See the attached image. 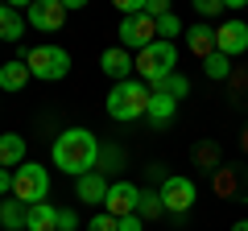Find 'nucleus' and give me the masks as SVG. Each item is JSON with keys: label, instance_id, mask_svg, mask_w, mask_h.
Returning <instances> with one entry per match:
<instances>
[{"label": "nucleus", "instance_id": "obj_1", "mask_svg": "<svg viewBox=\"0 0 248 231\" xmlns=\"http://www.w3.org/2000/svg\"><path fill=\"white\" fill-rule=\"evenodd\" d=\"M50 157H54V165H58L62 173L87 178V173H95V165H99V141H95V132H87V128H66V132L54 136Z\"/></svg>", "mask_w": 248, "mask_h": 231}, {"label": "nucleus", "instance_id": "obj_2", "mask_svg": "<svg viewBox=\"0 0 248 231\" xmlns=\"http://www.w3.org/2000/svg\"><path fill=\"white\" fill-rule=\"evenodd\" d=\"M137 74L149 91H157L170 74H178V45L174 42H153L137 54Z\"/></svg>", "mask_w": 248, "mask_h": 231}, {"label": "nucleus", "instance_id": "obj_3", "mask_svg": "<svg viewBox=\"0 0 248 231\" xmlns=\"http://www.w3.org/2000/svg\"><path fill=\"white\" fill-rule=\"evenodd\" d=\"M149 99H153V91L145 87L141 79L112 83V91H108V116H112V120H120V124L141 120V116L149 112Z\"/></svg>", "mask_w": 248, "mask_h": 231}, {"label": "nucleus", "instance_id": "obj_4", "mask_svg": "<svg viewBox=\"0 0 248 231\" xmlns=\"http://www.w3.org/2000/svg\"><path fill=\"white\" fill-rule=\"evenodd\" d=\"M25 66H29L33 79L58 83V79H66V71H71V54L62 50V45H33V50L25 54Z\"/></svg>", "mask_w": 248, "mask_h": 231}, {"label": "nucleus", "instance_id": "obj_5", "mask_svg": "<svg viewBox=\"0 0 248 231\" xmlns=\"http://www.w3.org/2000/svg\"><path fill=\"white\" fill-rule=\"evenodd\" d=\"M46 194H50V173H46L42 165L25 161V165L13 169V198H17L21 206H37V202H46Z\"/></svg>", "mask_w": 248, "mask_h": 231}, {"label": "nucleus", "instance_id": "obj_6", "mask_svg": "<svg viewBox=\"0 0 248 231\" xmlns=\"http://www.w3.org/2000/svg\"><path fill=\"white\" fill-rule=\"evenodd\" d=\"M161 206L166 211H174V215H186L190 206H195V198H199V186L190 178H182V173H174V178H166L161 182Z\"/></svg>", "mask_w": 248, "mask_h": 231}, {"label": "nucleus", "instance_id": "obj_7", "mask_svg": "<svg viewBox=\"0 0 248 231\" xmlns=\"http://www.w3.org/2000/svg\"><path fill=\"white\" fill-rule=\"evenodd\" d=\"M25 21L33 29H42V33H58L62 21H66V4L62 0H33L25 9Z\"/></svg>", "mask_w": 248, "mask_h": 231}, {"label": "nucleus", "instance_id": "obj_8", "mask_svg": "<svg viewBox=\"0 0 248 231\" xmlns=\"http://www.w3.org/2000/svg\"><path fill=\"white\" fill-rule=\"evenodd\" d=\"M104 206H108L112 219H128V215H137V206H141V186H133V182H112Z\"/></svg>", "mask_w": 248, "mask_h": 231}, {"label": "nucleus", "instance_id": "obj_9", "mask_svg": "<svg viewBox=\"0 0 248 231\" xmlns=\"http://www.w3.org/2000/svg\"><path fill=\"white\" fill-rule=\"evenodd\" d=\"M244 50H248V25H244V21H223V25L215 29V54H223V58H240Z\"/></svg>", "mask_w": 248, "mask_h": 231}, {"label": "nucleus", "instance_id": "obj_10", "mask_svg": "<svg viewBox=\"0 0 248 231\" xmlns=\"http://www.w3.org/2000/svg\"><path fill=\"white\" fill-rule=\"evenodd\" d=\"M99 66H104V74L112 83H128V79H133V71H137V58L128 50H120V45H112V50H104Z\"/></svg>", "mask_w": 248, "mask_h": 231}, {"label": "nucleus", "instance_id": "obj_11", "mask_svg": "<svg viewBox=\"0 0 248 231\" xmlns=\"http://www.w3.org/2000/svg\"><path fill=\"white\" fill-rule=\"evenodd\" d=\"M174 112H178V99H174V95H166V91H153V99H149V112H145V120H149L153 128H166L170 120H174Z\"/></svg>", "mask_w": 248, "mask_h": 231}, {"label": "nucleus", "instance_id": "obj_12", "mask_svg": "<svg viewBox=\"0 0 248 231\" xmlns=\"http://www.w3.org/2000/svg\"><path fill=\"white\" fill-rule=\"evenodd\" d=\"M186 45H190L195 58H203V62H207V58L215 54V29L207 25V21H203V25H190V29H186Z\"/></svg>", "mask_w": 248, "mask_h": 231}, {"label": "nucleus", "instance_id": "obj_13", "mask_svg": "<svg viewBox=\"0 0 248 231\" xmlns=\"http://www.w3.org/2000/svg\"><path fill=\"white\" fill-rule=\"evenodd\" d=\"M108 190H112V186H108V178L95 169V173H87V178H79L75 194H79L83 202H91V206H95V202H108Z\"/></svg>", "mask_w": 248, "mask_h": 231}, {"label": "nucleus", "instance_id": "obj_14", "mask_svg": "<svg viewBox=\"0 0 248 231\" xmlns=\"http://www.w3.org/2000/svg\"><path fill=\"white\" fill-rule=\"evenodd\" d=\"M25 231H58V206L37 202L25 211Z\"/></svg>", "mask_w": 248, "mask_h": 231}, {"label": "nucleus", "instance_id": "obj_15", "mask_svg": "<svg viewBox=\"0 0 248 231\" xmlns=\"http://www.w3.org/2000/svg\"><path fill=\"white\" fill-rule=\"evenodd\" d=\"M25 165V136L17 132H0V169Z\"/></svg>", "mask_w": 248, "mask_h": 231}, {"label": "nucleus", "instance_id": "obj_16", "mask_svg": "<svg viewBox=\"0 0 248 231\" xmlns=\"http://www.w3.org/2000/svg\"><path fill=\"white\" fill-rule=\"evenodd\" d=\"M25 37V17L13 4H0V42H21Z\"/></svg>", "mask_w": 248, "mask_h": 231}, {"label": "nucleus", "instance_id": "obj_17", "mask_svg": "<svg viewBox=\"0 0 248 231\" xmlns=\"http://www.w3.org/2000/svg\"><path fill=\"white\" fill-rule=\"evenodd\" d=\"M29 79H33V74H29L25 58H17V62H4V66H0V91H21Z\"/></svg>", "mask_w": 248, "mask_h": 231}, {"label": "nucleus", "instance_id": "obj_18", "mask_svg": "<svg viewBox=\"0 0 248 231\" xmlns=\"http://www.w3.org/2000/svg\"><path fill=\"white\" fill-rule=\"evenodd\" d=\"M25 211L29 206H21L17 198H4V202H0V223H4L9 231H21L25 227Z\"/></svg>", "mask_w": 248, "mask_h": 231}, {"label": "nucleus", "instance_id": "obj_19", "mask_svg": "<svg viewBox=\"0 0 248 231\" xmlns=\"http://www.w3.org/2000/svg\"><path fill=\"white\" fill-rule=\"evenodd\" d=\"M137 215H141V219H157V215H166L157 190H141V206H137Z\"/></svg>", "mask_w": 248, "mask_h": 231}, {"label": "nucleus", "instance_id": "obj_20", "mask_svg": "<svg viewBox=\"0 0 248 231\" xmlns=\"http://www.w3.org/2000/svg\"><path fill=\"white\" fill-rule=\"evenodd\" d=\"M178 33H186V29H182V21H178L174 13H166V17L157 21V42H174Z\"/></svg>", "mask_w": 248, "mask_h": 231}, {"label": "nucleus", "instance_id": "obj_21", "mask_svg": "<svg viewBox=\"0 0 248 231\" xmlns=\"http://www.w3.org/2000/svg\"><path fill=\"white\" fill-rule=\"evenodd\" d=\"M203 71L211 74V79H228V74H232V58H223V54H211V58L203 62Z\"/></svg>", "mask_w": 248, "mask_h": 231}, {"label": "nucleus", "instance_id": "obj_22", "mask_svg": "<svg viewBox=\"0 0 248 231\" xmlns=\"http://www.w3.org/2000/svg\"><path fill=\"white\" fill-rule=\"evenodd\" d=\"M157 91H166V95H174V99H182L186 91H190V83H186V74H170V79L161 83Z\"/></svg>", "mask_w": 248, "mask_h": 231}, {"label": "nucleus", "instance_id": "obj_23", "mask_svg": "<svg viewBox=\"0 0 248 231\" xmlns=\"http://www.w3.org/2000/svg\"><path fill=\"white\" fill-rule=\"evenodd\" d=\"M87 231H120V219H112V215H95V219L87 223Z\"/></svg>", "mask_w": 248, "mask_h": 231}, {"label": "nucleus", "instance_id": "obj_24", "mask_svg": "<svg viewBox=\"0 0 248 231\" xmlns=\"http://www.w3.org/2000/svg\"><path fill=\"white\" fill-rule=\"evenodd\" d=\"M195 9H199V17H219L223 0H195Z\"/></svg>", "mask_w": 248, "mask_h": 231}, {"label": "nucleus", "instance_id": "obj_25", "mask_svg": "<svg viewBox=\"0 0 248 231\" xmlns=\"http://www.w3.org/2000/svg\"><path fill=\"white\" fill-rule=\"evenodd\" d=\"M170 13V4L166 0H145V17H153V21H161Z\"/></svg>", "mask_w": 248, "mask_h": 231}, {"label": "nucleus", "instance_id": "obj_26", "mask_svg": "<svg viewBox=\"0 0 248 231\" xmlns=\"http://www.w3.org/2000/svg\"><path fill=\"white\" fill-rule=\"evenodd\" d=\"M141 215H128V219H120V231H141Z\"/></svg>", "mask_w": 248, "mask_h": 231}, {"label": "nucleus", "instance_id": "obj_27", "mask_svg": "<svg viewBox=\"0 0 248 231\" xmlns=\"http://www.w3.org/2000/svg\"><path fill=\"white\" fill-rule=\"evenodd\" d=\"M58 231H75V215L71 211H58Z\"/></svg>", "mask_w": 248, "mask_h": 231}, {"label": "nucleus", "instance_id": "obj_28", "mask_svg": "<svg viewBox=\"0 0 248 231\" xmlns=\"http://www.w3.org/2000/svg\"><path fill=\"white\" fill-rule=\"evenodd\" d=\"M4 194H13V173H9V169H0V198H4Z\"/></svg>", "mask_w": 248, "mask_h": 231}, {"label": "nucleus", "instance_id": "obj_29", "mask_svg": "<svg viewBox=\"0 0 248 231\" xmlns=\"http://www.w3.org/2000/svg\"><path fill=\"white\" fill-rule=\"evenodd\" d=\"M232 231H248V219H240V223H236V227H232Z\"/></svg>", "mask_w": 248, "mask_h": 231}, {"label": "nucleus", "instance_id": "obj_30", "mask_svg": "<svg viewBox=\"0 0 248 231\" xmlns=\"http://www.w3.org/2000/svg\"><path fill=\"white\" fill-rule=\"evenodd\" d=\"M21 231H25V227H21Z\"/></svg>", "mask_w": 248, "mask_h": 231}]
</instances>
